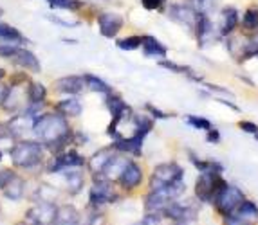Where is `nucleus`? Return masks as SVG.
I'll use <instances>...</instances> for the list:
<instances>
[{"mask_svg": "<svg viewBox=\"0 0 258 225\" xmlns=\"http://www.w3.org/2000/svg\"><path fill=\"white\" fill-rule=\"evenodd\" d=\"M123 17L117 13H101L98 17V26L99 33L105 36V38H114L123 27Z\"/></svg>", "mask_w": 258, "mask_h": 225, "instance_id": "14", "label": "nucleus"}, {"mask_svg": "<svg viewBox=\"0 0 258 225\" xmlns=\"http://www.w3.org/2000/svg\"><path fill=\"white\" fill-rule=\"evenodd\" d=\"M186 186L182 184V180L175 182L172 186H164L159 189H152L148 193V196L145 198V207L148 212H159L170 205L172 202H175L179 196L184 193Z\"/></svg>", "mask_w": 258, "mask_h": 225, "instance_id": "2", "label": "nucleus"}, {"mask_svg": "<svg viewBox=\"0 0 258 225\" xmlns=\"http://www.w3.org/2000/svg\"><path fill=\"white\" fill-rule=\"evenodd\" d=\"M168 18L173 20L179 26L186 27L189 31H195L199 20V13L195 11L191 6H184V4H173L168 9Z\"/></svg>", "mask_w": 258, "mask_h": 225, "instance_id": "7", "label": "nucleus"}, {"mask_svg": "<svg viewBox=\"0 0 258 225\" xmlns=\"http://www.w3.org/2000/svg\"><path fill=\"white\" fill-rule=\"evenodd\" d=\"M195 36H197V42L201 47H206L217 36H220L219 31L215 29V26L211 22L210 15H199L197 26H195Z\"/></svg>", "mask_w": 258, "mask_h": 225, "instance_id": "12", "label": "nucleus"}, {"mask_svg": "<svg viewBox=\"0 0 258 225\" xmlns=\"http://www.w3.org/2000/svg\"><path fill=\"white\" fill-rule=\"evenodd\" d=\"M47 4L54 9H69V11H78L82 8V0H47Z\"/></svg>", "mask_w": 258, "mask_h": 225, "instance_id": "32", "label": "nucleus"}, {"mask_svg": "<svg viewBox=\"0 0 258 225\" xmlns=\"http://www.w3.org/2000/svg\"><path fill=\"white\" fill-rule=\"evenodd\" d=\"M188 2L199 15H211L217 6V0H188Z\"/></svg>", "mask_w": 258, "mask_h": 225, "instance_id": "31", "label": "nucleus"}, {"mask_svg": "<svg viewBox=\"0 0 258 225\" xmlns=\"http://www.w3.org/2000/svg\"><path fill=\"white\" fill-rule=\"evenodd\" d=\"M242 27L249 33H256L258 29V8L256 6H251L244 11L242 15Z\"/></svg>", "mask_w": 258, "mask_h": 225, "instance_id": "26", "label": "nucleus"}, {"mask_svg": "<svg viewBox=\"0 0 258 225\" xmlns=\"http://www.w3.org/2000/svg\"><path fill=\"white\" fill-rule=\"evenodd\" d=\"M110 157H112L110 150H101V152L94 153L92 159L89 160V168H91L92 175H94L96 178H101V173H103V169L108 160H110Z\"/></svg>", "mask_w": 258, "mask_h": 225, "instance_id": "22", "label": "nucleus"}, {"mask_svg": "<svg viewBox=\"0 0 258 225\" xmlns=\"http://www.w3.org/2000/svg\"><path fill=\"white\" fill-rule=\"evenodd\" d=\"M238 126H240L244 132H247V134H253V135L258 134V126L254 125V123H251V121H240V125H238Z\"/></svg>", "mask_w": 258, "mask_h": 225, "instance_id": "39", "label": "nucleus"}, {"mask_svg": "<svg viewBox=\"0 0 258 225\" xmlns=\"http://www.w3.org/2000/svg\"><path fill=\"white\" fill-rule=\"evenodd\" d=\"M0 160H2V150H0Z\"/></svg>", "mask_w": 258, "mask_h": 225, "instance_id": "48", "label": "nucleus"}, {"mask_svg": "<svg viewBox=\"0 0 258 225\" xmlns=\"http://www.w3.org/2000/svg\"><path fill=\"white\" fill-rule=\"evenodd\" d=\"M141 47H143V52H145V56H148V58H164L168 52V49L161 44L159 40L150 35L143 36Z\"/></svg>", "mask_w": 258, "mask_h": 225, "instance_id": "20", "label": "nucleus"}, {"mask_svg": "<svg viewBox=\"0 0 258 225\" xmlns=\"http://www.w3.org/2000/svg\"><path fill=\"white\" fill-rule=\"evenodd\" d=\"M213 200H215V205L220 212L231 214V212L235 211V209H238V205L244 202V193H242L240 189H237V187L226 184V186L217 193Z\"/></svg>", "mask_w": 258, "mask_h": 225, "instance_id": "6", "label": "nucleus"}, {"mask_svg": "<svg viewBox=\"0 0 258 225\" xmlns=\"http://www.w3.org/2000/svg\"><path fill=\"white\" fill-rule=\"evenodd\" d=\"M82 110H83L82 103H80L78 99H74V97L63 99L56 104V112L61 114L63 117H78L80 114H82Z\"/></svg>", "mask_w": 258, "mask_h": 225, "instance_id": "23", "label": "nucleus"}, {"mask_svg": "<svg viewBox=\"0 0 258 225\" xmlns=\"http://www.w3.org/2000/svg\"><path fill=\"white\" fill-rule=\"evenodd\" d=\"M175 225H194V221H175Z\"/></svg>", "mask_w": 258, "mask_h": 225, "instance_id": "44", "label": "nucleus"}, {"mask_svg": "<svg viewBox=\"0 0 258 225\" xmlns=\"http://www.w3.org/2000/svg\"><path fill=\"white\" fill-rule=\"evenodd\" d=\"M117 200V195L114 193L112 189V184L110 180L107 178H96L94 186L91 189V203L99 207V205H103V203H112Z\"/></svg>", "mask_w": 258, "mask_h": 225, "instance_id": "9", "label": "nucleus"}, {"mask_svg": "<svg viewBox=\"0 0 258 225\" xmlns=\"http://www.w3.org/2000/svg\"><path fill=\"white\" fill-rule=\"evenodd\" d=\"M254 137H256V139H258V134H256V135H254Z\"/></svg>", "mask_w": 258, "mask_h": 225, "instance_id": "49", "label": "nucleus"}, {"mask_svg": "<svg viewBox=\"0 0 258 225\" xmlns=\"http://www.w3.org/2000/svg\"><path fill=\"white\" fill-rule=\"evenodd\" d=\"M238 24H240V15H238V9L233 8V6H226L220 11L219 18V35L220 36H229L233 31L237 29Z\"/></svg>", "mask_w": 258, "mask_h": 225, "instance_id": "15", "label": "nucleus"}, {"mask_svg": "<svg viewBox=\"0 0 258 225\" xmlns=\"http://www.w3.org/2000/svg\"><path fill=\"white\" fill-rule=\"evenodd\" d=\"M126 164H128V160H126L125 157L112 153L110 160L107 162V166H105V169H103V173H101V178H107V180L119 178V175L123 173V169L126 168Z\"/></svg>", "mask_w": 258, "mask_h": 225, "instance_id": "19", "label": "nucleus"}, {"mask_svg": "<svg viewBox=\"0 0 258 225\" xmlns=\"http://www.w3.org/2000/svg\"><path fill=\"white\" fill-rule=\"evenodd\" d=\"M54 88L61 94H80L85 88L83 76H65L54 81Z\"/></svg>", "mask_w": 258, "mask_h": 225, "instance_id": "18", "label": "nucleus"}, {"mask_svg": "<svg viewBox=\"0 0 258 225\" xmlns=\"http://www.w3.org/2000/svg\"><path fill=\"white\" fill-rule=\"evenodd\" d=\"M13 178H15V173L11 169H0V189H4Z\"/></svg>", "mask_w": 258, "mask_h": 225, "instance_id": "37", "label": "nucleus"}, {"mask_svg": "<svg viewBox=\"0 0 258 225\" xmlns=\"http://www.w3.org/2000/svg\"><path fill=\"white\" fill-rule=\"evenodd\" d=\"M2 13H4V11H2V8H0V17H2Z\"/></svg>", "mask_w": 258, "mask_h": 225, "instance_id": "47", "label": "nucleus"}, {"mask_svg": "<svg viewBox=\"0 0 258 225\" xmlns=\"http://www.w3.org/2000/svg\"><path fill=\"white\" fill-rule=\"evenodd\" d=\"M189 157H191V160H194V166L197 169H201L203 173H222V166L219 164V162H213V160H201V159H195L194 153H189Z\"/></svg>", "mask_w": 258, "mask_h": 225, "instance_id": "29", "label": "nucleus"}, {"mask_svg": "<svg viewBox=\"0 0 258 225\" xmlns=\"http://www.w3.org/2000/svg\"><path fill=\"white\" fill-rule=\"evenodd\" d=\"M9 155H11V160H13L15 166L31 169L42 162L43 148L36 141H20V143H17L11 148Z\"/></svg>", "mask_w": 258, "mask_h": 225, "instance_id": "3", "label": "nucleus"}, {"mask_svg": "<svg viewBox=\"0 0 258 225\" xmlns=\"http://www.w3.org/2000/svg\"><path fill=\"white\" fill-rule=\"evenodd\" d=\"M226 184L228 182H224L217 173H203L195 184V193L203 202H211Z\"/></svg>", "mask_w": 258, "mask_h": 225, "instance_id": "5", "label": "nucleus"}, {"mask_svg": "<svg viewBox=\"0 0 258 225\" xmlns=\"http://www.w3.org/2000/svg\"><path fill=\"white\" fill-rule=\"evenodd\" d=\"M18 225H40V223H35V221H22V223H18Z\"/></svg>", "mask_w": 258, "mask_h": 225, "instance_id": "45", "label": "nucleus"}, {"mask_svg": "<svg viewBox=\"0 0 258 225\" xmlns=\"http://www.w3.org/2000/svg\"><path fill=\"white\" fill-rule=\"evenodd\" d=\"M9 60L13 61L15 65L22 67V69L31 70V72H40V70H42V65H40L38 58H36L31 51H27V49H24V47H17V51L11 54Z\"/></svg>", "mask_w": 258, "mask_h": 225, "instance_id": "16", "label": "nucleus"}, {"mask_svg": "<svg viewBox=\"0 0 258 225\" xmlns=\"http://www.w3.org/2000/svg\"><path fill=\"white\" fill-rule=\"evenodd\" d=\"M163 212H164V216H168L173 221H194L195 218H197V207H195L191 202H188V203L172 202Z\"/></svg>", "mask_w": 258, "mask_h": 225, "instance_id": "11", "label": "nucleus"}, {"mask_svg": "<svg viewBox=\"0 0 258 225\" xmlns=\"http://www.w3.org/2000/svg\"><path fill=\"white\" fill-rule=\"evenodd\" d=\"M143 44V36H128V38H123L117 42V47L123 49V51H136Z\"/></svg>", "mask_w": 258, "mask_h": 225, "instance_id": "33", "label": "nucleus"}, {"mask_svg": "<svg viewBox=\"0 0 258 225\" xmlns=\"http://www.w3.org/2000/svg\"><path fill=\"white\" fill-rule=\"evenodd\" d=\"M0 40H6V42H24V36L20 35V31L17 27L9 26V24L0 22Z\"/></svg>", "mask_w": 258, "mask_h": 225, "instance_id": "30", "label": "nucleus"}, {"mask_svg": "<svg viewBox=\"0 0 258 225\" xmlns=\"http://www.w3.org/2000/svg\"><path fill=\"white\" fill-rule=\"evenodd\" d=\"M83 78H85V87L89 88V90L99 92V94H105V95L112 94V88L108 87V85L103 81V79L98 78V76H92V74H85Z\"/></svg>", "mask_w": 258, "mask_h": 225, "instance_id": "25", "label": "nucleus"}, {"mask_svg": "<svg viewBox=\"0 0 258 225\" xmlns=\"http://www.w3.org/2000/svg\"><path fill=\"white\" fill-rule=\"evenodd\" d=\"M256 35H258V29H256Z\"/></svg>", "mask_w": 258, "mask_h": 225, "instance_id": "50", "label": "nucleus"}, {"mask_svg": "<svg viewBox=\"0 0 258 225\" xmlns=\"http://www.w3.org/2000/svg\"><path fill=\"white\" fill-rule=\"evenodd\" d=\"M134 225H161V218L157 212H148L141 221H138V223H134Z\"/></svg>", "mask_w": 258, "mask_h": 225, "instance_id": "36", "label": "nucleus"}, {"mask_svg": "<svg viewBox=\"0 0 258 225\" xmlns=\"http://www.w3.org/2000/svg\"><path fill=\"white\" fill-rule=\"evenodd\" d=\"M47 97V88L43 87L42 83H31L27 88V99L29 103H43Z\"/></svg>", "mask_w": 258, "mask_h": 225, "instance_id": "28", "label": "nucleus"}, {"mask_svg": "<svg viewBox=\"0 0 258 225\" xmlns=\"http://www.w3.org/2000/svg\"><path fill=\"white\" fill-rule=\"evenodd\" d=\"M206 141L208 143H219L220 141V134H219V130H208V137H206Z\"/></svg>", "mask_w": 258, "mask_h": 225, "instance_id": "43", "label": "nucleus"}, {"mask_svg": "<svg viewBox=\"0 0 258 225\" xmlns=\"http://www.w3.org/2000/svg\"><path fill=\"white\" fill-rule=\"evenodd\" d=\"M56 211H58V207L52 202H40L36 207H31L27 211V220L40 225H52L56 218Z\"/></svg>", "mask_w": 258, "mask_h": 225, "instance_id": "10", "label": "nucleus"}, {"mask_svg": "<svg viewBox=\"0 0 258 225\" xmlns=\"http://www.w3.org/2000/svg\"><path fill=\"white\" fill-rule=\"evenodd\" d=\"M65 180H67V189L71 195H78L83 187V175L76 169H67L65 171Z\"/></svg>", "mask_w": 258, "mask_h": 225, "instance_id": "24", "label": "nucleus"}, {"mask_svg": "<svg viewBox=\"0 0 258 225\" xmlns=\"http://www.w3.org/2000/svg\"><path fill=\"white\" fill-rule=\"evenodd\" d=\"M224 225H249L247 221L240 220V218H235V216H226V221H224Z\"/></svg>", "mask_w": 258, "mask_h": 225, "instance_id": "42", "label": "nucleus"}, {"mask_svg": "<svg viewBox=\"0 0 258 225\" xmlns=\"http://www.w3.org/2000/svg\"><path fill=\"white\" fill-rule=\"evenodd\" d=\"M182 175H184V169L175 162L159 164L150 177V187L152 189H159V187L164 186H172L175 182L182 180Z\"/></svg>", "mask_w": 258, "mask_h": 225, "instance_id": "4", "label": "nucleus"}, {"mask_svg": "<svg viewBox=\"0 0 258 225\" xmlns=\"http://www.w3.org/2000/svg\"><path fill=\"white\" fill-rule=\"evenodd\" d=\"M145 137H147V132L136 130L132 137L116 139V143H114V150L123 152V153H132V155H141V148H143V141H145Z\"/></svg>", "mask_w": 258, "mask_h": 225, "instance_id": "13", "label": "nucleus"}, {"mask_svg": "<svg viewBox=\"0 0 258 225\" xmlns=\"http://www.w3.org/2000/svg\"><path fill=\"white\" fill-rule=\"evenodd\" d=\"M80 221V212L73 205H61L56 211L54 225H78Z\"/></svg>", "mask_w": 258, "mask_h": 225, "instance_id": "21", "label": "nucleus"}, {"mask_svg": "<svg viewBox=\"0 0 258 225\" xmlns=\"http://www.w3.org/2000/svg\"><path fill=\"white\" fill-rule=\"evenodd\" d=\"M89 225H107V218H105V214H94Z\"/></svg>", "mask_w": 258, "mask_h": 225, "instance_id": "41", "label": "nucleus"}, {"mask_svg": "<svg viewBox=\"0 0 258 225\" xmlns=\"http://www.w3.org/2000/svg\"><path fill=\"white\" fill-rule=\"evenodd\" d=\"M147 110L152 114V116L155 117V119H166V117H170V114H164V112H161L159 108H155L154 104H147Z\"/></svg>", "mask_w": 258, "mask_h": 225, "instance_id": "40", "label": "nucleus"}, {"mask_svg": "<svg viewBox=\"0 0 258 225\" xmlns=\"http://www.w3.org/2000/svg\"><path fill=\"white\" fill-rule=\"evenodd\" d=\"M238 214H240V216H254V214H258V207L253 202L244 200V202L238 205Z\"/></svg>", "mask_w": 258, "mask_h": 225, "instance_id": "35", "label": "nucleus"}, {"mask_svg": "<svg viewBox=\"0 0 258 225\" xmlns=\"http://www.w3.org/2000/svg\"><path fill=\"white\" fill-rule=\"evenodd\" d=\"M164 2H166V0H141L143 8L148 9V11H155V9H161L164 6Z\"/></svg>", "mask_w": 258, "mask_h": 225, "instance_id": "38", "label": "nucleus"}, {"mask_svg": "<svg viewBox=\"0 0 258 225\" xmlns=\"http://www.w3.org/2000/svg\"><path fill=\"white\" fill-rule=\"evenodd\" d=\"M24 187H26L24 180H22L20 177H17V175H15L13 180L9 182L8 186L4 187L6 198H9V200H18V198H22V195H24Z\"/></svg>", "mask_w": 258, "mask_h": 225, "instance_id": "27", "label": "nucleus"}, {"mask_svg": "<svg viewBox=\"0 0 258 225\" xmlns=\"http://www.w3.org/2000/svg\"><path fill=\"white\" fill-rule=\"evenodd\" d=\"M189 126H194L197 130H211V123L208 121L206 117H199V116H188L186 117Z\"/></svg>", "mask_w": 258, "mask_h": 225, "instance_id": "34", "label": "nucleus"}, {"mask_svg": "<svg viewBox=\"0 0 258 225\" xmlns=\"http://www.w3.org/2000/svg\"><path fill=\"white\" fill-rule=\"evenodd\" d=\"M4 76H6V72H4V69H0V79H2V78H4Z\"/></svg>", "mask_w": 258, "mask_h": 225, "instance_id": "46", "label": "nucleus"}, {"mask_svg": "<svg viewBox=\"0 0 258 225\" xmlns=\"http://www.w3.org/2000/svg\"><path fill=\"white\" fill-rule=\"evenodd\" d=\"M85 164V159H83L76 150H67V152H60L54 157V160L49 166V171H67V169H74V168H82Z\"/></svg>", "mask_w": 258, "mask_h": 225, "instance_id": "8", "label": "nucleus"}, {"mask_svg": "<svg viewBox=\"0 0 258 225\" xmlns=\"http://www.w3.org/2000/svg\"><path fill=\"white\" fill-rule=\"evenodd\" d=\"M143 182V169L134 162H128L123 173L119 175V184L125 191H132Z\"/></svg>", "mask_w": 258, "mask_h": 225, "instance_id": "17", "label": "nucleus"}, {"mask_svg": "<svg viewBox=\"0 0 258 225\" xmlns=\"http://www.w3.org/2000/svg\"><path fill=\"white\" fill-rule=\"evenodd\" d=\"M33 132L36 137L42 141L52 152L60 153L67 143H69L73 135H71L69 123L65 121L61 114H42L36 116L33 121Z\"/></svg>", "mask_w": 258, "mask_h": 225, "instance_id": "1", "label": "nucleus"}]
</instances>
